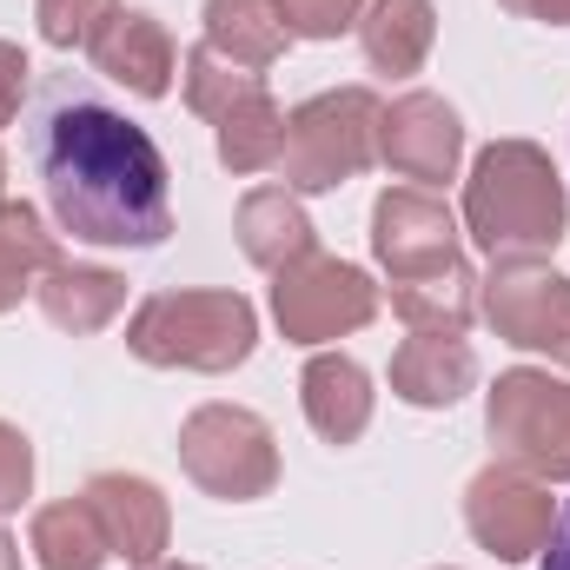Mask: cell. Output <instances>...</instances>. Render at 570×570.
I'll return each mask as SVG.
<instances>
[{
	"instance_id": "obj_7",
	"label": "cell",
	"mask_w": 570,
	"mask_h": 570,
	"mask_svg": "<svg viewBox=\"0 0 570 570\" xmlns=\"http://www.w3.org/2000/svg\"><path fill=\"white\" fill-rule=\"evenodd\" d=\"M273 318H279V332L292 345H332V338L379 318V285L358 266L312 246L305 259L273 273Z\"/></svg>"
},
{
	"instance_id": "obj_8",
	"label": "cell",
	"mask_w": 570,
	"mask_h": 570,
	"mask_svg": "<svg viewBox=\"0 0 570 570\" xmlns=\"http://www.w3.org/2000/svg\"><path fill=\"white\" fill-rule=\"evenodd\" d=\"M478 312L498 325L504 345L544 352L570 365V279L538 259H491V279L478 285Z\"/></svg>"
},
{
	"instance_id": "obj_22",
	"label": "cell",
	"mask_w": 570,
	"mask_h": 570,
	"mask_svg": "<svg viewBox=\"0 0 570 570\" xmlns=\"http://www.w3.org/2000/svg\"><path fill=\"white\" fill-rule=\"evenodd\" d=\"M392 312L412 332H464L478 318V279L464 259L444 273H425V279H392Z\"/></svg>"
},
{
	"instance_id": "obj_19",
	"label": "cell",
	"mask_w": 570,
	"mask_h": 570,
	"mask_svg": "<svg viewBox=\"0 0 570 570\" xmlns=\"http://www.w3.org/2000/svg\"><path fill=\"white\" fill-rule=\"evenodd\" d=\"M27 544H33L40 570H107V558H114L107 524H100V511L87 504V491H80V498H60V504H40Z\"/></svg>"
},
{
	"instance_id": "obj_32",
	"label": "cell",
	"mask_w": 570,
	"mask_h": 570,
	"mask_svg": "<svg viewBox=\"0 0 570 570\" xmlns=\"http://www.w3.org/2000/svg\"><path fill=\"white\" fill-rule=\"evenodd\" d=\"M140 570H199V564H166V558H159V564H140Z\"/></svg>"
},
{
	"instance_id": "obj_21",
	"label": "cell",
	"mask_w": 570,
	"mask_h": 570,
	"mask_svg": "<svg viewBox=\"0 0 570 570\" xmlns=\"http://www.w3.org/2000/svg\"><path fill=\"white\" fill-rule=\"evenodd\" d=\"M67 253H60V239L40 226V213L27 206V199H7L0 193V312H13L47 266H60Z\"/></svg>"
},
{
	"instance_id": "obj_13",
	"label": "cell",
	"mask_w": 570,
	"mask_h": 570,
	"mask_svg": "<svg viewBox=\"0 0 570 570\" xmlns=\"http://www.w3.org/2000/svg\"><path fill=\"white\" fill-rule=\"evenodd\" d=\"M87 53H94V67H100L114 87H127V94H140V100H166V87H173V67H179V53H173V33H166L153 13H140V7L114 13Z\"/></svg>"
},
{
	"instance_id": "obj_16",
	"label": "cell",
	"mask_w": 570,
	"mask_h": 570,
	"mask_svg": "<svg viewBox=\"0 0 570 570\" xmlns=\"http://www.w3.org/2000/svg\"><path fill=\"white\" fill-rule=\"evenodd\" d=\"M33 298H40L47 325H60V332H73V338H87V332H107V325L120 318V305H127V279H120L114 266L60 259V266H47V273H40Z\"/></svg>"
},
{
	"instance_id": "obj_25",
	"label": "cell",
	"mask_w": 570,
	"mask_h": 570,
	"mask_svg": "<svg viewBox=\"0 0 570 570\" xmlns=\"http://www.w3.org/2000/svg\"><path fill=\"white\" fill-rule=\"evenodd\" d=\"M114 13H120V0H33L47 47H94Z\"/></svg>"
},
{
	"instance_id": "obj_14",
	"label": "cell",
	"mask_w": 570,
	"mask_h": 570,
	"mask_svg": "<svg viewBox=\"0 0 570 570\" xmlns=\"http://www.w3.org/2000/svg\"><path fill=\"white\" fill-rule=\"evenodd\" d=\"M478 385V352L464 345V332H412L392 352V392L419 412H444Z\"/></svg>"
},
{
	"instance_id": "obj_23",
	"label": "cell",
	"mask_w": 570,
	"mask_h": 570,
	"mask_svg": "<svg viewBox=\"0 0 570 570\" xmlns=\"http://www.w3.org/2000/svg\"><path fill=\"white\" fill-rule=\"evenodd\" d=\"M213 134H219V166H226V173H266V166H279L285 114H279L273 94H253V100H239L233 114H219Z\"/></svg>"
},
{
	"instance_id": "obj_29",
	"label": "cell",
	"mask_w": 570,
	"mask_h": 570,
	"mask_svg": "<svg viewBox=\"0 0 570 570\" xmlns=\"http://www.w3.org/2000/svg\"><path fill=\"white\" fill-rule=\"evenodd\" d=\"M518 20H544V27H570V0H498Z\"/></svg>"
},
{
	"instance_id": "obj_34",
	"label": "cell",
	"mask_w": 570,
	"mask_h": 570,
	"mask_svg": "<svg viewBox=\"0 0 570 570\" xmlns=\"http://www.w3.org/2000/svg\"><path fill=\"white\" fill-rule=\"evenodd\" d=\"M438 570H451V564H438Z\"/></svg>"
},
{
	"instance_id": "obj_11",
	"label": "cell",
	"mask_w": 570,
	"mask_h": 570,
	"mask_svg": "<svg viewBox=\"0 0 570 570\" xmlns=\"http://www.w3.org/2000/svg\"><path fill=\"white\" fill-rule=\"evenodd\" d=\"M379 159L405 179H451L458 159H464V120L451 114V100L438 94H399L385 114H379Z\"/></svg>"
},
{
	"instance_id": "obj_12",
	"label": "cell",
	"mask_w": 570,
	"mask_h": 570,
	"mask_svg": "<svg viewBox=\"0 0 570 570\" xmlns=\"http://www.w3.org/2000/svg\"><path fill=\"white\" fill-rule=\"evenodd\" d=\"M87 504L100 511L114 558H127V564H159V551H166V538H173V511H166V498H159L153 478L100 471V478L87 484Z\"/></svg>"
},
{
	"instance_id": "obj_5",
	"label": "cell",
	"mask_w": 570,
	"mask_h": 570,
	"mask_svg": "<svg viewBox=\"0 0 570 570\" xmlns=\"http://www.w3.org/2000/svg\"><path fill=\"white\" fill-rule=\"evenodd\" d=\"M179 464L206 498L253 504L279 484V438L246 405H199L179 425Z\"/></svg>"
},
{
	"instance_id": "obj_28",
	"label": "cell",
	"mask_w": 570,
	"mask_h": 570,
	"mask_svg": "<svg viewBox=\"0 0 570 570\" xmlns=\"http://www.w3.org/2000/svg\"><path fill=\"white\" fill-rule=\"evenodd\" d=\"M27 53L13 47V40H0V127L7 120H20V100H27Z\"/></svg>"
},
{
	"instance_id": "obj_1",
	"label": "cell",
	"mask_w": 570,
	"mask_h": 570,
	"mask_svg": "<svg viewBox=\"0 0 570 570\" xmlns=\"http://www.w3.org/2000/svg\"><path fill=\"white\" fill-rule=\"evenodd\" d=\"M27 159L40 173L47 213L80 246H127L146 253L173 233L166 206V159L140 120L100 100L87 80H53L33 107Z\"/></svg>"
},
{
	"instance_id": "obj_4",
	"label": "cell",
	"mask_w": 570,
	"mask_h": 570,
	"mask_svg": "<svg viewBox=\"0 0 570 570\" xmlns=\"http://www.w3.org/2000/svg\"><path fill=\"white\" fill-rule=\"evenodd\" d=\"M379 100L365 87H338L318 94L305 107L285 114V146H279V173L292 193H332L345 179H358L379 159Z\"/></svg>"
},
{
	"instance_id": "obj_6",
	"label": "cell",
	"mask_w": 570,
	"mask_h": 570,
	"mask_svg": "<svg viewBox=\"0 0 570 570\" xmlns=\"http://www.w3.org/2000/svg\"><path fill=\"white\" fill-rule=\"evenodd\" d=\"M484 431L498 444L504 464L544 478V484H564L570 478V385L538 372V365H518V372H498L491 399H484Z\"/></svg>"
},
{
	"instance_id": "obj_20",
	"label": "cell",
	"mask_w": 570,
	"mask_h": 570,
	"mask_svg": "<svg viewBox=\"0 0 570 570\" xmlns=\"http://www.w3.org/2000/svg\"><path fill=\"white\" fill-rule=\"evenodd\" d=\"M285 20L273 0H206V47L246 73H266L285 53Z\"/></svg>"
},
{
	"instance_id": "obj_27",
	"label": "cell",
	"mask_w": 570,
	"mask_h": 570,
	"mask_svg": "<svg viewBox=\"0 0 570 570\" xmlns=\"http://www.w3.org/2000/svg\"><path fill=\"white\" fill-rule=\"evenodd\" d=\"M27 491H33V444H27V431L20 425L0 419V518L20 511Z\"/></svg>"
},
{
	"instance_id": "obj_3",
	"label": "cell",
	"mask_w": 570,
	"mask_h": 570,
	"mask_svg": "<svg viewBox=\"0 0 570 570\" xmlns=\"http://www.w3.org/2000/svg\"><path fill=\"white\" fill-rule=\"evenodd\" d=\"M259 345L246 292H153L127 318V352L159 372H233Z\"/></svg>"
},
{
	"instance_id": "obj_26",
	"label": "cell",
	"mask_w": 570,
	"mask_h": 570,
	"mask_svg": "<svg viewBox=\"0 0 570 570\" xmlns=\"http://www.w3.org/2000/svg\"><path fill=\"white\" fill-rule=\"evenodd\" d=\"M292 40H338L345 27H358L365 0H273Z\"/></svg>"
},
{
	"instance_id": "obj_31",
	"label": "cell",
	"mask_w": 570,
	"mask_h": 570,
	"mask_svg": "<svg viewBox=\"0 0 570 570\" xmlns=\"http://www.w3.org/2000/svg\"><path fill=\"white\" fill-rule=\"evenodd\" d=\"M0 570H20V544H13L7 531H0Z\"/></svg>"
},
{
	"instance_id": "obj_9",
	"label": "cell",
	"mask_w": 570,
	"mask_h": 570,
	"mask_svg": "<svg viewBox=\"0 0 570 570\" xmlns=\"http://www.w3.org/2000/svg\"><path fill=\"white\" fill-rule=\"evenodd\" d=\"M551 484L518 471V464H484L471 484H464V531L498 558V564H531L544 544H551Z\"/></svg>"
},
{
	"instance_id": "obj_10",
	"label": "cell",
	"mask_w": 570,
	"mask_h": 570,
	"mask_svg": "<svg viewBox=\"0 0 570 570\" xmlns=\"http://www.w3.org/2000/svg\"><path fill=\"white\" fill-rule=\"evenodd\" d=\"M372 253L392 279H425V273H444L458 266V219L451 206L425 193V186H392L379 193L372 206Z\"/></svg>"
},
{
	"instance_id": "obj_24",
	"label": "cell",
	"mask_w": 570,
	"mask_h": 570,
	"mask_svg": "<svg viewBox=\"0 0 570 570\" xmlns=\"http://www.w3.org/2000/svg\"><path fill=\"white\" fill-rule=\"evenodd\" d=\"M253 94H266V73H246V67L219 60L206 40L186 53V107H193L199 120H219V114H233V107L253 100Z\"/></svg>"
},
{
	"instance_id": "obj_15",
	"label": "cell",
	"mask_w": 570,
	"mask_h": 570,
	"mask_svg": "<svg viewBox=\"0 0 570 570\" xmlns=\"http://www.w3.org/2000/svg\"><path fill=\"white\" fill-rule=\"evenodd\" d=\"M298 399H305V425L325 444H358L372 425V379L345 352H318L298 379Z\"/></svg>"
},
{
	"instance_id": "obj_33",
	"label": "cell",
	"mask_w": 570,
	"mask_h": 570,
	"mask_svg": "<svg viewBox=\"0 0 570 570\" xmlns=\"http://www.w3.org/2000/svg\"><path fill=\"white\" fill-rule=\"evenodd\" d=\"M0 179H7V159H0Z\"/></svg>"
},
{
	"instance_id": "obj_18",
	"label": "cell",
	"mask_w": 570,
	"mask_h": 570,
	"mask_svg": "<svg viewBox=\"0 0 570 570\" xmlns=\"http://www.w3.org/2000/svg\"><path fill=\"white\" fill-rule=\"evenodd\" d=\"M438 40V13L431 0H372L358 13V47H365V67L372 73H419Z\"/></svg>"
},
{
	"instance_id": "obj_30",
	"label": "cell",
	"mask_w": 570,
	"mask_h": 570,
	"mask_svg": "<svg viewBox=\"0 0 570 570\" xmlns=\"http://www.w3.org/2000/svg\"><path fill=\"white\" fill-rule=\"evenodd\" d=\"M538 558H544L538 570H570V504L558 511V524H551V544H544Z\"/></svg>"
},
{
	"instance_id": "obj_2",
	"label": "cell",
	"mask_w": 570,
	"mask_h": 570,
	"mask_svg": "<svg viewBox=\"0 0 570 570\" xmlns=\"http://www.w3.org/2000/svg\"><path fill=\"white\" fill-rule=\"evenodd\" d=\"M464 233L491 259H538L570 233V199L551 153L531 140H491L464 179Z\"/></svg>"
},
{
	"instance_id": "obj_17",
	"label": "cell",
	"mask_w": 570,
	"mask_h": 570,
	"mask_svg": "<svg viewBox=\"0 0 570 570\" xmlns=\"http://www.w3.org/2000/svg\"><path fill=\"white\" fill-rule=\"evenodd\" d=\"M233 233H239V253H246L253 266H266V273H279V266H292V259H305L312 239H318L312 219H305V206H298L285 186H259V193H246Z\"/></svg>"
}]
</instances>
